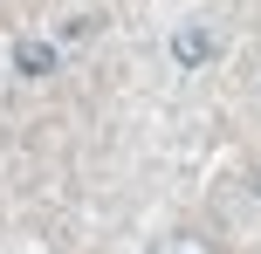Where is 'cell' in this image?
Masks as SVG:
<instances>
[{
	"instance_id": "1",
	"label": "cell",
	"mask_w": 261,
	"mask_h": 254,
	"mask_svg": "<svg viewBox=\"0 0 261 254\" xmlns=\"http://www.w3.org/2000/svg\"><path fill=\"white\" fill-rule=\"evenodd\" d=\"M14 69H21V76H48V69H55V41L21 35V41H14Z\"/></svg>"
},
{
	"instance_id": "2",
	"label": "cell",
	"mask_w": 261,
	"mask_h": 254,
	"mask_svg": "<svg viewBox=\"0 0 261 254\" xmlns=\"http://www.w3.org/2000/svg\"><path fill=\"white\" fill-rule=\"evenodd\" d=\"M172 55H179V69H199L213 55V27H179V41H172Z\"/></svg>"
},
{
	"instance_id": "3",
	"label": "cell",
	"mask_w": 261,
	"mask_h": 254,
	"mask_svg": "<svg viewBox=\"0 0 261 254\" xmlns=\"http://www.w3.org/2000/svg\"><path fill=\"white\" fill-rule=\"evenodd\" d=\"M158 254H206V241H199V234H172Z\"/></svg>"
}]
</instances>
